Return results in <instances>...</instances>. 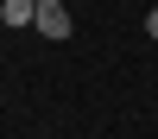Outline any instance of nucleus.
Listing matches in <instances>:
<instances>
[{
	"instance_id": "obj_2",
	"label": "nucleus",
	"mask_w": 158,
	"mask_h": 139,
	"mask_svg": "<svg viewBox=\"0 0 158 139\" xmlns=\"http://www.w3.org/2000/svg\"><path fill=\"white\" fill-rule=\"evenodd\" d=\"M0 25H13V32L38 25V0H0Z\"/></svg>"
},
{
	"instance_id": "obj_3",
	"label": "nucleus",
	"mask_w": 158,
	"mask_h": 139,
	"mask_svg": "<svg viewBox=\"0 0 158 139\" xmlns=\"http://www.w3.org/2000/svg\"><path fill=\"white\" fill-rule=\"evenodd\" d=\"M146 38L158 44V0H152V13H146Z\"/></svg>"
},
{
	"instance_id": "obj_1",
	"label": "nucleus",
	"mask_w": 158,
	"mask_h": 139,
	"mask_svg": "<svg viewBox=\"0 0 158 139\" xmlns=\"http://www.w3.org/2000/svg\"><path fill=\"white\" fill-rule=\"evenodd\" d=\"M32 32H44L51 44H63V38L76 32V19H70V6H63V0H38V25Z\"/></svg>"
}]
</instances>
